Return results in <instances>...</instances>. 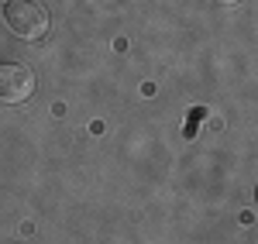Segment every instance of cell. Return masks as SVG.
<instances>
[{"label":"cell","mask_w":258,"mask_h":244,"mask_svg":"<svg viewBox=\"0 0 258 244\" xmlns=\"http://www.w3.org/2000/svg\"><path fill=\"white\" fill-rule=\"evenodd\" d=\"M4 21L11 28V35H18L24 41H38L48 35V11L41 4H31V0H18V4H7L4 11Z\"/></svg>","instance_id":"obj_1"},{"label":"cell","mask_w":258,"mask_h":244,"mask_svg":"<svg viewBox=\"0 0 258 244\" xmlns=\"http://www.w3.org/2000/svg\"><path fill=\"white\" fill-rule=\"evenodd\" d=\"M35 93V72L21 62H0V103H24Z\"/></svg>","instance_id":"obj_2"},{"label":"cell","mask_w":258,"mask_h":244,"mask_svg":"<svg viewBox=\"0 0 258 244\" xmlns=\"http://www.w3.org/2000/svg\"><path fill=\"white\" fill-rule=\"evenodd\" d=\"M220 4H238V0H220Z\"/></svg>","instance_id":"obj_3"},{"label":"cell","mask_w":258,"mask_h":244,"mask_svg":"<svg viewBox=\"0 0 258 244\" xmlns=\"http://www.w3.org/2000/svg\"><path fill=\"white\" fill-rule=\"evenodd\" d=\"M7 4H18V0H7Z\"/></svg>","instance_id":"obj_4"}]
</instances>
